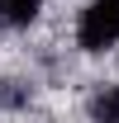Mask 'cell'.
<instances>
[{
  "instance_id": "obj_1",
  "label": "cell",
  "mask_w": 119,
  "mask_h": 123,
  "mask_svg": "<svg viewBox=\"0 0 119 123\" xmlns=\"http://www.w3.org/2000/svg\"><path fill=\"white\" fill-rule=\"evenodd\" d=\"M76 43L86 52H105L119 43V0H90L76 24Z\"/></svg>"
},
{
  "instance_id": "obj_2",
  "label": "cell",
  "mask_w": 119,
  "mask_h": 123,
  "mask_svg": "<svg viewBox=\"0 0 119 123\" xmlns=\"http://www.w3.org/2000/svg\"><path fill=\"white\" fill-rule=\"evenodd\" d=\"M90 123H119V85H100L90 99Z\"/></svg>"
},
{
  "instance_id": "obj_3",
  "label": "cell",
  "mask_w": 119,
  "mask_h": 123,
  "mask_svg": "<svg viewBox=\"0 0 119 123\" xmlns=\"http://www.w3.org/2000/svg\"><path fill=\"white\" fill-rule=\"evenodd\" d=\"M43 0H0V24H33Z\"/></svg>"
}]
</instances>
